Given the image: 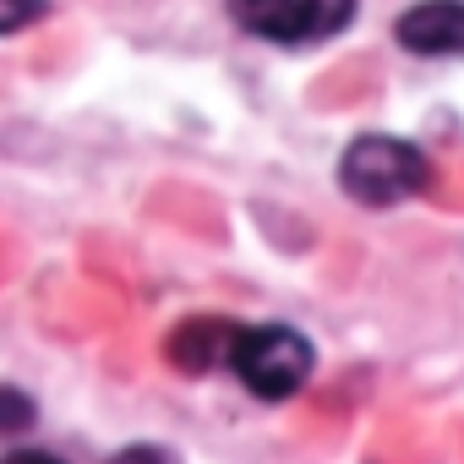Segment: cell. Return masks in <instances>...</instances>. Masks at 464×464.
<instances>
[{
	"label": "cell",
	"instance_id": "obj_1",
	"mask_svg": "<svg viewBox=\"0 0 464 464\" xmlns=\"http://www.w3.org/2000/svg\"><path fill=\"white\" fill-rule=\"evenodd\" d=\"M339 186L366 208H393L431 186V164L415 142L399 137H355L339 159Z\"/></svg>",
	"mask_w": 464,
	"mask_h": 464
},
{
	"label": "cell",
	"instance_id": "obj_2",
	"mask_svg": "<svg viewBox=\"0 0 464 464\" xmlns=\"http://www.w3.org/2000/svg\"><path fill=\"white\" fill-rule=\"evenodd\" d=\"M312 344L285 328V323H268V328H241L236 350H229V366L236 377L257 393V399H290L306 377H312Z\"/></svg>",
	"mask_w": 464,
	"mask_h": 464
},
{
	"label": "cell",
	"instance_id": "obj_3",
	"mask_svg": "<svg viewBox=\"0 0 464 464\" xmlns=\"http://www.w3.org/2000/svg\"><path fill=\"white\" fill-rule=\"evenodd\" d=\"M229 12L257 39L317 44V39H334L355 17V0H229Z\"/></svg>",
	"mask_w": 464,
	"mask_h": 464
},
{
	"label": "cell",
	"instance_id": "obj_4",
	"mask_svg": "<svg viewBox=\"0 0 464 464\" xmlns=\"http://www.w3.org/2000/svg\"><path fill=\"white\" fill-rule=\"evenodd\" d=\"M410 55H464V0H420L393 23Z\"/></svg>",
	"mask_w": 464,
	"mask_h": 464
},
{
	"label": "cell",
	"instance_id": "obj_5",
	"mask_svg": "<svg viewBox=\"0 0 464 464\" xmlns=\"http://www.w3.org/2000/svg\"><path fill=\"white\" fill-rule=\"evenodd\" d=\"M241 339V323H229V317H191L169 334V361L180 372H213L229 361V350H236Z\"/></svg>",
	"mask_w": 464,
	"mask_h": 464
},
{
	"label": "cell",
	"instance_id": "obj_6",
	"mask_svg": "<svg viewBox=\"0 0 464 464\" xmlns=\"http://www.w3.org/2000/svg\"><path fill=\"white\" fill-rule=\"evenodd\" d=\"M50 12V0H0V34H23Z\"/></svg>",
	"mask_w": 464,
	"mask_h": 464
},
{
	"label": "cell",
	"instance_id": "obj_7",
	"mask_svg": "<svg viewBox=\"0 0 464 464\" xmlns=\"http://www.w3.org/2000/svg\"><path fill=\"white\" fill-rule=\"evenodd\" d=\"M23 426H34V404L17 388H0V431H23Z\"/></svg>",
	"mask_w": 464,
	"mask_h": 464
},
{
	"label": "cell",
	"instance_id": "obj_8",
	"mask_svg": "<svg viewBox=\"0 0 464 464\" xmlns=\"http://www.w3.org/2000/svg\"><path fill=\"white\" fill-rule=\"evenodd\" d=\"M110 464H175L164 448H153V442H137V448H126V453H115Z\"/></svg>",
	"mask_w": 464,
	"mask_h": 464
},
{
	"label": "cell",
	"instance_id": "obj_9",
	"mask_svg": "<svg viewBox=\"0 0 464 464\" xmlns=\"http://www.w3.org/2000/svg\"><path fill=\"white\" fill-rule=\"evenodd\" d=\"M0 464H61V459H50V453H6Z\"/></svg>",
	"mask_w": 464,
	"mask_h": 464
}]
</instances>
